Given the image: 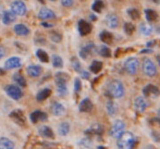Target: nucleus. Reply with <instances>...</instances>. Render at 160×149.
Segmentation results:
<instances>
[{"label": "nucleus", "instance_id": "obj_42", "mask_svg": "<svg viewBox=\"0 0 160 149\" xmlns=\"http://www.w3.org/2000/svg\"><path fill=\"white\" fill-rule=\"evenodd\" d=\"M71 62H72V67H73L75 71H78V72H82V70H81V63L78 62V60L76 59V58H72V60H71Z\"/></svg>", "mask_w": 160, "mask_h": 149}, {"label": "nucleus", "instance_id": "obj_15", "mask_svg": "<svg viewBox=\"0 0 160 149\" xmlns=\"http://www.w3.org/2000/svg\"><path fill=\"white\" fill-rule=\"evenodd\" d=\"M38 133H39L40 136L45 137V138H48V139H53L55 138V134H53L52 130H51L49 126L46 125H42L38 128Z\"/></svg>", "mask_w": 160, "mask_h": 149}, {"label": "nucleus", "instance_id": "obj_29", "mask_svg": "<svg viewBox=\"0 0 160 149\" xmlns=\"http://www.w3.org/2000/svg\"><path fill=\"white\" fill-rule=\"evenodd\" d=\"M101 69H102V62H100V61H93L91 64V67H89V70H91V72H93V73H99V72L101 71Z\"/></svg>", "mask_w": 160, "mask_h": 149}, {"label": "nucleus", "instance_id": "obj_25", "mask_svg": "<svg viewBox=\"0 0 160 149\" xmlns=\"http://www.w3.org/2000/svg\"><path fill=\"white\" fill-rule=\"evenodd\" d=\"M0 149H14V143L7 137L0 138Z\"/></svg>", "mask_w": 160, "mask_h": 149}, {"label": "nucleus", "instance_id": "obj_28", "mask_svg": "<svg viewBox=\"0 0 160 149\" xmlns=\"http://www.w3.org/2000/svg\"><path fill=\"white\" fill-rule=\"evenodd\" d=\"M13 81L18 84V86H21V87H25L26 86V81L24 78V76H22L20 73H15L14 75L12 76Z\"/></svg>", "mask_w": 160, "mask_h": 149}, {"label": "nucleus", "instance_id": "obj_41", "mask_svg": "<svg viewBox=\"0 0 160 149\" xmlns=\"http://www.w3.org/2000/svg\"><path fill=\"white\" fill-rule=\"evenodd\" d=\"M135 31V27L132 23H125L124 24V32L128 34V35H132Z\"/></svg>", "mask_w": 160, "mask_h": 149}, {"label": "nucleus", "instance_id": "obj_55", "mask_svg": "<svg viewBox=\"0 0 160 149\" xmlns=\"http://www.w3.org/2000/svg\"><path fill=\"white\" fill-rule=\"evenodd\" d=\"M154 1H155V2H158V1H159V0H154Z\"/></svg>", "mask_w": 160, "mask_h": 149}, {"label": "nucleus", "instance_id": "obj_22", "mask_svg": "<svg viewBox=\"0 0 160 149\" xmlns=\"http://www.w3.org/2000/svg\"><path fill=\"white\" fill-rule=\"evenodd\" d=\"M13 31H14L15 34H18L19 36H26L30 34V30L26 25L24 24H17V25L13 27Z\"/></svg>", "mask_w": 160, "mask_h": 149}, {"label": "nucleus", "instance_id": "obj_49", "mask_svg": "<svg viewBox=\"0 0 160 149\" xmlns=\"http://www.w3.org/2000/svg\"><path fill=\"white\" fill-rule=\"evenodd\" d=\"M154 44H155V42H147V46H148V47H150L152 45H154Z\"/></svg>", "mask_w": 160, "mask_h": 149}, {"label": "nucleus", "instance_id": "obj_10", "mask_svg": "<svg viewBox=\"0 0 160 149\" xmlns=\"http://www.w3.org/2000/svg\"><path fill=\"white\" fill-rule=\"evenodd\" d=\"M21 64H22V62L19 57H12V58H9V59L6 61L4 67H6L7 70H12V69L20 67Z\"/></svg>", "mask_w": 160, "mask_h": 149}, {"label": "nucleus", "instance_id": "obj_53", "mask_svg": "<svg viewBox=\"0 0 160 149\" xmlns=\"http://www.w3.org/2000/svg\"><path fill=\"white\" fill-rule=\"evenodd\" d=\"M98 149H105V148H103L102 146H99V147H98Z\"/></svg>", "mask_w": 160, "mask_h": 149}, {"label": "nucleus", "instance_id": "obj_38", "mask_svg": "<svg viewBox=\"0 0 160 149\" xmlns=\"http://www.w3.org/2000/svg\"><path fill=\"white\" fill-rule=\"evenodd\" d=\"M139 31H141V33L143 34V35H150V34L152 33V27L150 25H148V24H141V28H139Z\"/></svg>", "mask_w": 160, "mask_h": 149}, {"label": "nucleus", "instance_id": "obj_48", "mask_svg": "<svg viewBox=\"0 0 160 149\" xmlns=\"http://www.w3.org/2000/svg\"><path fill=\"white\" fill-rule=\"evenodd\" d=\"M150 52H152L150 49H148V50H142L141 51V53H150Z\"/></svg>", "mask_w": 160, "mask_h": 149}, {"label": "nucleus", "instance_id": "obj_46", "mask_svg": "<svg viewBox=\"0 0 160 149\" xmlns=\"http://www.w3.org/2000/svg\"><path fill=\"white\" fill-rule=\"evenodd\" d=\"M81 75H82V77H84V78H89V73L87 71H82L81 72Z\"/></svg>", "mask_w": 160, "mask_h": 149}, {"label": "nucleus", "instance_id": "obj_11", "mask_svg": "<svg viewBox=\"0 0 160 149\" xmlns=\"http://www.w3.org/2000/svg\"><path fill=\"white\" fill-rule=\"evenodd\" d=\"M30 119L32 123H37L38 121H46L47 120V114L45 112L40 111V110H35L30 114Z\"/></svg>", "mask_w": 160, "mask_h": 149}, {"label": "nucleus", "instance_id": "obj_45", "mask_svg": "<svg viewBox=\"0 0 160 149\" xmlns=\"http://www.w3.org/2000/svg\"><path fill=\"white\" fill-rule=\"evenodd\" d=\"M4 55H6V49H4L3 46L0 45V59H2L4 57Z\"/></svg>", "mask_w": 160, "mask_h": 149}, {"label": "nucleus", "instance_id": "obj_4", "mask_svg": "<svg viewBox=\"0 0 160 149\" xmlns=\"http://www.w3.org/2000/svg\"><path fill=\"white\" fill-rule=\"evenodd\" d=\"M124 128H125L124 122L121 121V120H117V121L112 124L111 128H110V135H111L113 138L118 139L119 137L124 133Z\"/></svg>", "mask_w": 160, "mask_h": 149}, {"label": "nucleus", "instance_id": "obj_52", "mask_svg": "<svg viewBox=\"0 0 160 149\" xmlns=\"http://www.w3.org/2000/svg\"><path fill=\"white\" fill-rule=\"evenodd\" d=\"M2 74H4V72H3V70H2V69H0V75H2Z\"/></svg>", "mask_w": 160, "mask_h": 149}, {"label": "nucleus", "instance_id": "obj_5", "mask_svg": "<svg viewBox=\"0 0 160 149\" xmlns=\"http://www.w3.org/2000/svg\"><path fill=\"white\" fill-rule=\"evenodd\" d=\"M143 71L145 75L152 77V76H155L157 74V67L152 60L146 58L143 61Z\"/></svg>", "mask_w": 160, "mask_h": 149}, {"label": "nucleus", "instance_id": "obj_54", "mask_svg": "<svg viewBox=\"0 0 160 149\" xmlns=\"http://www.w3.org/2000/svg\"><path fill=\"white\" fill-rule=\"evenodd\" d=\"M39 1H40V3H45V1H44V0H39Z\"/></svg>", "mask_w": 160, "mask_h": 149}, {"label": "nucleus", "instance_id": "obj_18", "mask_svg": "<svg viewBox=\"0 0 160 149\" xmlns=\"http://www.w3.org/2000/svg\"><path fill=\"white\" fill-rule=\"evenodd\" d=\"M94 49H95V45L94 44H88V45H86V46H84L80 51L81 58H83V59H87L88 56H91V53L94 51Z\"/></svg>", "mask_w": 160, "mask_h": 149}, {"label": "nucleus", "instance_id": "obj_33", "mask_svg": "<svg viewBox=\"0 0 160 149\" xmlns=\"http://www.w3.org/2000/svg\"><path fill=\"white\" fill-rule=\"evenodd\" d=\"M69 75L63 72H58L56 74V83H67L69 81Z\"/></svg>", "mask_w": 160, "mask_h": 149}, {"label": "nucleus", "instance_id": "obj_20", "mask_svg": "<svg viewBox=\"0 0 160 149\" xmlns=\"http://www.w3.org/2000/svg\"><path fill=\"white\" fill-rule=\"evenodd\" d=\"M78 109H80L81 112H89L93 109V103H92V101L88 98H85L81 101Z\"/></svg>", "mask_w": 160, "mask_h": 149}, {"label": "nucleus", "instance_id": "obj_17", "mask_svg": "<svg viewBox=\"0 0 160 149\" xmlns=\"http://www.w3.org/2000/svg\"><path fill=\"white\" fill-rule=\"evenodd\" d=\"M102 133H103L102 125H101V124H98V123H95V124H93L86 132H85V134L92 136V135H101Z\"/></svg>", "mask_w": 160, "mask_h": 149}, {"label": "nucleus", "instance_id": "obj_7", "mask_svg": "<svg viewBox=\"0 0 160 149\" xmlns=\"http://www.w3.org/2000/svg\"><path fill=\"white\" fill-rule=\"evenodd\" d=\"M11 10L17 15L22 17V15L26 14L28 9H26V6L24 4V2L20 1V0H15V1H13L12 3H11Z\"/></svg>", "mask_w": 160, "mask_h": 149}, {"label": "nucleus", "instance_id": "obj_13", "mask_svg": "<svg viewBox=\"0 0 160 149\" xmlns=\"http://www.w3.org/2000/svg\"><path fill=\"white\" fill-rule=\"evenodd\" d=\"M56 14L52 10L48 8H42L38 12V19L39 20H48V19H55Z\"/></svg>", "mask_w": 160, "mask_h": 149}, {"label": "nucleus", "instance_id": "obj_39", "mask_svg": "<svg viewBox=\"0 0 160 149\" xmlns=\"http://www.w3.org/2000/svg\"><path fill=\"white\" fill-rule=\"evenodd\" d=\"M92 9L95 12H101V10L103 9V2L101 0H95L94 4L92 6Z\"/></svg>", "mask_w": 160, "mask_h": 149}, {"label": "nucleus", "instance_id": "obj_14", "mask_svg": "<svg viewBox=\"0 0 160 149\" xmlns=\"http://www.w3.org/2000/svg\"><path fill=\"white\" fill-rule=\"evenodd\" d=\"M15 17H17V14L12 10H7L2 14V22L4 25H9L15 21Z\"/></svg>", "mask_w": 160, "mask_h": 149}, {"label": "nucleus", "instance_id": "obj_26", "mask_svg": "<svg viewBox=\"0 0 160 149\" xmlns=\"http://www.w3.org/2000/svg\"><path fill=\"white\" fill-rule=\"evenodd\" d=\"M50 95H51V90L50 89H49V88H44L37 94L36 99H37V101H44L45 99L48 98Z\"/></svg>", "mask_w": 160, "mask_h": 149}, {"label": "nucleus", "instance_id": "obj_36", "mask_svg": "<svg viewBox=\"0 0 160 149\" xmlns=\"http://www.w3.org/2000/svg\"><path fill=\"white\" fill-rule=\"evenodd\" d=\"M51 61H52V65L55 67H63V60H62V58L59 57V56L53 55L52 58H51Z\"/></svg>", "mask_w": 160, "mask_h": 149}, {"label": "nucleus", "instance_id": "obj_47", "mask_svg": "<svg viewBox=\"0 0 160 149\" xmlns=\"http://www.w3.org/2000/svg\"><path fill=\"white\" fill-rule=\"evenodd\" d=\"M42 25L44 26V27H52V24H49V23H45V22H42Z\"/></svg>", "mask_w": 160, "mask_h": 149}, {"label": "nucleus", "instance_id": "obj_51", "mask_svg": "<svg viewBox=\"0 0 160 149\" xmlns=\"http://www.w3.org/2000/svg\"><path fill=\"white\" fill-rule=\"evenodd\" d=\"M91 19H93V21H96V17H95V15H93V14L91 15Z\"/></svg>", "mask_w": 160, "mask_h": 149}, {"label": "nucleus", "instance_id": "obj_44", "mask_svg": "<svg viewBox=\"0 0 160 149\" xmlns=\"http://www.w3.org/2000/svg\"><path fill=\"white\" fill-rule=\"evenodd\" d=\"M73 0H61V4L65 8H70V7L73 6Z\"/></svg>", "mask_w": 160, "mask_h": 149}, {"label": "nucleus", "instance_id": "obj_37", "mask_svg": "<svg viewBox=\"0 0 160 149\" xmlns=\"http://www.w3.org/2000/svg\"><path fill=\"white\" fill-rule=\"evenodd\" d=\"M49 37H50V39L52 40L53 42H60L62 40V35L60 33H58V32H50L49 33Z\"/></svg>", "mask_w": 160, "mask_h": 149}, {"label": "nucleus", "instance_id": "obj_40", "mask_svg": "<svg viewBox=\"0 0 160 149\" xmlns=\"http://www.w3.org/2000/svg\"><path fill=\"white\" fill-rule=\"evenodd\" d=\"M128 15H130L131 19H133V20L139 19V11L136 10V9H128Z\"/></svg>", "mask_w": 160, "mask_h": 149}, {"label": "nucleus", "instance_id": "obj_23", "mask_svg": "<svg viewBox=\"0 0 160 149\" xmlns=\"http://www.w3.org/2000/svg\"><path fill=\"white\" fill-rule=\"evenodd\" d=\"M51 111H52L53 116L60 117V116H62V114L64 113L65 109L60 102H53L52 106H51Z\"/></svg>", "mask_w": 160, "mask_h": 149}, {"label": "nucleus", "instance_id": "obj_34", "mask_svg": "<svg viewBox=\"0 0 160 149\" xmlns=\"http://www.w3.org/2000/svg\"><path fill=\"white\" fill-rule=\"evenodd\" d=\"M57 84V92L60 96H65L68 94L67 83H56Z\"/></svg>", "mask_w": 160, "mask_h": 149}, {"label": "nucleus", "instance_id": "obj_24", "mask_svg": "<svg viewBox=\"0 0 160 149\" xmlns=\"http://www.w3.org/2000/svg\"><path fill=\"white\" fill-rule=\"evenodd\" d=\"M99 37H100L101 42H105V44H107V45L111 44V42H113V36H112V34L110 33V32H107V31L101 32Z\"/></svg>", "mask_w": 160, "mask_h": 149}, {"label": "nucleus", "instance_id": "obj_9", "mask_svg": "<svg viewBox=\"0 0 160 149\" xmlns=\"http://www.w3.org/2000/svg\"><path fill=\"white\" fill-rule=\"evenodd\" d=\"M143 94L145 95L146 97H152V98H156L160 95V90L157 86L152 84H148L144 87L143 89Z\"/></svg>", "mask_w": 160, "mask_h": 149}, {"label": "nucleus", "instance_id": "obj_35", "mask_svg": "<svg viewBox=\"0 0 160 149\" xmlns=\"http://www.w3.org/2000/svg\"><path fill=\"white\" fill-rule=\"evenodd\" d=\"M98 52L100 56H102V57L105 58H109L111 57V50H110L109 48H108L107 46H101L98 48Z\"/></svg>", "mask_w": 160, "mask_h": 149}, {"label": "nucleus", "instance_id": "obj_12", "mask_svg": "<svg viewBox=\"0 0 160 149\" xmlns=\"http://www.w3.org/2000/svg\"><path fill=\"white\" fill-rule=\"evenodd\" d=\"M78 32L82 36L88 35L92 32V25L85 20H80L78 21Z\"/></svg>", "mask_w": 160, "mask_h": 149}, {"label": "nucleus", "instance_id": "obj_56", "mask_svg": "<svg viewBox=\"0 0 160 149\" xmlns=\"http://www.w3.org/2000/svg\"><path fill=\"white\" fill-rule=\"evenodd\" d=\"M157 59H158V61H159V62H160V58L158 57V58H157Z\"/></svg>", "mask_w": 160, "mask_h": 149}, {"label": "nucleus", "instance_id": "obj_2", "mask_svg": "<svg viewBox=\"0 0 160 149\" xmlns=\"http://www.w3.org/2000/svg\"><path fill=\"white\" fill-rule=\"evenodd\" d=\"M107 92L112 98H121L124 95V86L118 80H113L108 84Z\"/></svg>", "mask_w": 160, "mask_h": 149}, {"label": "nucleus", "instance_id": "obj_57", "mask_svg": "<svg viewBox=\"0 0 160 149\" xmlns=\"http://www.w3.org/2000/svg\"><path fill=\"white\" fill-rule=\"evenodd\" d=\"M51 1H56V0H51Z\"/></svg>", "mask_w": 160, "mask_h": 149}, {"label": "nucleus", "instance_id": "obj_43", "mask_svg": "<svg viewBox=\"0 0 160 149\" xmlns=\"http://www.w3.org/2000/svg\"><path fill=\"white\" fill-rule=\"evenodd\" d=\"M81 87H82V84H81V81L78 80V78H76V80L74 81V90H75L76 92H80V90H81Z\"/></svg>", "mask_w": 160, "mask_h": 149}, {"label": "nucleus", "instance_id": "obj_50", "mask_svg": "<svg viewBox=\"0 0 160 149\" xmlns=\"http://www.w3.org/2000/svg\"><path fill=\"white\" fill-rule=\"evenodd\" d=\"M144 149H155L154 146H147V147H145Z\"/></svg>", "mask_w": 160, "mask_h": 149}, {"label": "nucleus", "instance_id": "obj_1", "mask_svg": "<svg viewBox=\"0 0 160 149\" xmlns=\"http://www.w3.org/2000/svg\"><path fill=\"white\" fill-rule=\"evenodd\" d=\"M135 136L130 132H124L117 139V146L119 149H133L135 147Z\"/></svg>", "mask_w": 160, "mask_h": 149}, {"label": "nucleus", "instance_id": "obj_19", "mask_svg": "<svg viewBox=\"0 0 160 149\" xmlns=\"http://www.w3.org/2000/svg\"><path fill=\"white\" fill-rule=\"evenodd\" d=\"M106 23L110 28H116L119 26V19L116 14H108L106 17Z\"/></svg>", "mask_w": 160, "mask_h": 149}, {"label": "nucleus", "instance_id": "obj_16", "mask_svg": "<svg viewBox=\"0 0 160 149\" xmlns=\"http://www.w3.org/2000/svg\"><path fill=\"white\" fill-rule=\"evenodd\" d=\"M10 117L17 122L20 125H24L25 124V117H24L23 112L21 110H14V111L11 112Z\"/></svg>", "mask_w": 160, "mask_h": 149}, {"label": "nucleus", "instance_id": "obj_3", "mask_svg": "<svg viewBox=\"0 0 160 149\" xmlns=\"http://www.w3.org/2000/svg\"><path fill=\"white\" fill-rule=\"evenodd\" d=\"M124 70L128 74L130 75H134L136 74V72L138 71L139 67V60L137 58H128V59L124 62Z\"/></svg>", "mask_w": 160, "mask_h": 149}, {"label": "nucleus", "instance_id": "obj_30", "mask_svg": "<svg viewBox=\"0 0 160 149\" xmlns=\"http://www.w3.org/2000/svg\"><path fill=\"white\" fill-rule=\"evenodd\" d=\"M36 56H37V58L39 59V61H42V62H44V63L49 62L48 53L45 50H42V49H38V50L36 51Z\"/></svg>", "mask_w": 160, "mask_h": 149}, {"label": "nucleus", "instance_id": "obj_32", "mask_svg": "<svg viewBox=\"0 0 160 149\" xmlns=\"http://www.w3.org/2000/svg\"><path fill=\"white\" fill-rule=\"evenodd\" d=\"M145 14H146V19H147V21H149V22L156 21L157 17H158L157 12L155 10H152V9H147V10L145 11Z\"/></svg>", "mask_w": 160, "mask_h": 149}, {"label": "nucleus", "instance_id": "obj_6", "mask_svg": "<svg viewBox=\"0 0 160 149\" xmlns=\"http://www.w3.org/2000/svg\"><path fill=\"white\" fill-rule=\"evenodd\" d=\"M4 90H6L7 95L9 97H11L12 99H14V100H19L23 96V92H22L21 88L19 86H15V85H7L4 87Z\"/></svg>", "mask_w": 160, "mask_h": 149}, {"label": "nucleus", "instance_id": "obj_8", "mask_svg": "<svg viewBox=\"0 0 160 149\" xmlns=\"http://www.w3.org/2000/svg\"><path fill=\"white\" fill-rule=\"evenodd\" d=\"M148 106H149V103H148V100L145 98V97L139 96V97H137V98H135L134 109L136 110L137 112H139V113L144 112L148 108Z\"/></svg>", "mask_w": 160, "mask_h": 149}, {"label": "nucleus", "instance_id": "obj_21", "mask_svg": "<svg viewBox=\"0 0 160 149\" xmlns=\"http://www.w3.org/2000/svg\"><path fill=\"white\" fill-rule=\"evenodd\" d=\"M42 67H39V65H30L28 67V70H26V72H28V74L31 77H37V76H39L42 74Z\"/></svg>", "mask_w": 160, "mask_h": 149}, {"label": "nucleus", "instance_id": "obj_27", "mask_svg": "<svg viewBox=\"0 0 160 149\" xmlns=\"http://www.w3.org/2000/svg\"><path fill=\"white\" fill-rule=\"evenodd\" d=\"M106 110H107V112L110 116H114L117 113V111H118V106L113 101H108L106 103Z\"/></svg>", "mask_w": 160, "mask_h": 149}, {"label": "nucleus", "instance_id": "obj_31", "mask_svg": "<svg viewBox=\"0 0 160 149\" xmlns=\"http://www.w3.org/2000/svg\"><path fill=\"white\" fill-rule=\"evenodd\" d=\"M58 132L61 136H65L68 135V133L70 132V124L68 122H62L59 125V128H58Z\"/></svg>", "mask_w": 160, "mask_h": 149}]
</instances>
